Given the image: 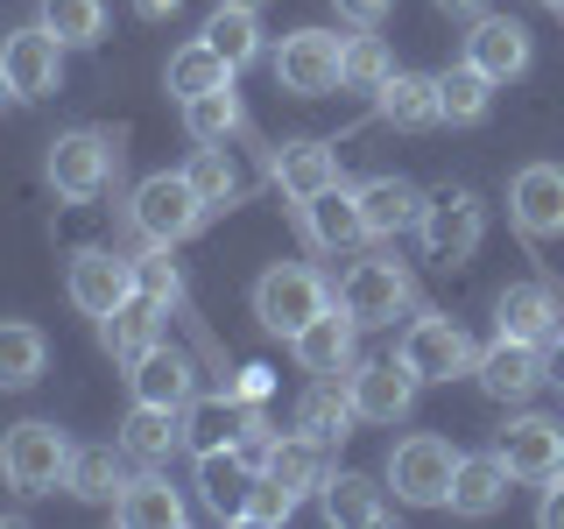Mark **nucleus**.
Segmentation results:
<instances>
[{
  "label": "nucleus",
  "mask_w": 564,
  "mask_h": 529,
  "mask_svg": "<svg viewBox=\"0 0 564 529\" xmlns=\"http://www.w3.org/2000/svg\"><path fill=\"white\" fill-rule=\"evenodd\" d=\"M70 438L57 431V423H43V417H29V423H14L8 438H0V481H8L14 494H57L70 481Z\"/></svg>",
  "instance_id": "nucleus-1"
},
{
  "label": "nucleus",
  "mask_w": 564,
  "mask_h": 529,
  "mask_svg": "<svg viewBox=\"0 0 564 529\" xmlns=\"http://www.w3.org/2000/svg\"><path fill=\"white\" fill-rule=\"evenodd\" d=\"M205 198L191 191V176L184 170H155V176H141L134 184V198H128V219H134V234L141 240H155V247H176V240H191L205 226Z\"/></svg>",
  "instance_id": "nucleus-2"
},
{
  "label": "nucleus",
  "mask_w": 564,
  "mask_h": 529,
  "mask_svg": "<svg viewBox=\"0 0 564 529\" xmlns=\"http://www.w3.org/2000/svg\"><path fill=\"white\" fill-rule=\"evenodd\" d=\"M43 176H50V191H57V198L93 205L99 191L120 176V141H113V134H99V128H70V134L50 141Z\"/></svg>",
  "instance_id": "nucleus-3"
},
{
  "label": "nucleus",
  "mask_w": 564,
  "mask_h": 529,
  "mask_svg": "<svg viewBox=\"0 0 564 529\" xmlns=\"http://www.w3.org/2000/svg\"><path fill=\"white\" fill-rule=\"evenodd\" d=\"M317 311H332V290H325V276H317V269H304V261H275V269H261V282H254V317L269 332L296 339Z\"/></svg>",
  "instance_id": "nucleus-4"
},
{
  "label": "nucleus",
  "mask_w": 564,
  "mask_h": 529,
  "mask_svg": "<svg viewBox=\"0 0 564 529\" xmlns=\"http://www.w3.org/2000/svg\"><path fill=\"white\" fill-rule=\"evenodd\" d=\"M452 473H458V452L437 431H416L388 452V487L410 508H452Z\"/></svg>",
  "instance_id": "nucleus-5"
},
{
  "label": "nucleus",
  "mask_w": 564,
  "mask_h": 529,
  "mask_svg": "<svg viewBox=\"0 0 564 529\" xmlns=\"http://www.w3.org/2000/svg\"><path fill=\"white\" fill-rule=\"evenodd\" d=\"M416 234H423V255L437 261V269H458V261H473L480 255V240H487V212L473 191H437V198H423V219H416Z\"/></svg>",
  "instance_id": "nucleus-6"
},
{
  "label": "nucleus",
  "mask_w": 564,
  "mask_h": 529,
  "mask_svg": "<svg viewBox=\"0 0 564 529\" xmlns=\"http://www.w3.org/2000/svg\"><path fill=\"white\" fill-rule=\"evenodd\" d=\"M339 304L352 311V325H360V332H375V325H395V317L416 304V282H410L402 261L375 255V261H352V269H346Z\"/></svg>",
  "instance_id": "nucleus-7"
},
{
  "label": "nucleus",
  "mask_w": 564,
  "mask_h": 529,
  "mask_svg": "<svg viewBox=\"0 0 564 529\" xmlns=\"http://www.w3.org/2000/svg\"><path fill=\"white\" fill-rule=\"evenodd\" d=\"M339 50H346V35H332V29H296V35H282V50H275V85L290 99H325V93H339Z\"/></svg>",
  "instance_id": "nucleus-8"
},
{
  "label": "nucleus",
  "mask_w": 564,
  "mask_h": 529,
  "mask_svg": "<svg viewBox=\"0 0 564 529\" xmlns=\"http://www.w3.org/2000/svg\"><path fill=\"white\" fill-rule=\"evenodd\" d=\"M395 360L410 367L416 381H458V375H473V360H480V353H473V339L452 325V317L431 311V317H416V325L402 332Z\"/></svg>",
  "instance_id": "nucleus-9"
},
{
  "label": "nucleus",
  "mask_w": 564,
  "mask_h": 529,
  "mask_svg": "<svg viewBox=\"0 0 564 529\" xmlns=\"http://www.w3.org/2000/svg\"><path fill=\"white\" fill-rule=\"evenodd\" d=\"M0 71H8L14 99H50L64 85V43L43 22H29V29H14L8 43H0Z\"/></svg>",
  "instance_id": "nucleus-10"
},
{
  "label": "nucleus",
  "mask_w": 564,
  "mask_h": 529,
  "mask_svg": "<svg viewBox=\"0 0 564 529\" xmlns=\"http://www.w3.org/2000/svg\"><path fill=\"white\" fill-rule=\"evenodd\" d=\"M473 375H480V388L494 402H529L543 381H551V353L536 339H501V332H494V346L473 360Z\"/></svg>",
  "instance_id": "nucleus-11"
},
{
  "label": "nucleus",
  "mask_w": 564,
  "mask_h": 529,
  "mask_svg": "<svg viewBox=\"0 0 564 529\" xmlns=\"http://www.w3.org/2000/svg\"><path fill=\"white\" fill-rule=\"evenodd\" d=\"M64 290H70V304H78L85 317H113L134 296V261L128 255H106V247H78V255H70Z\"/></svg>",
  "instance_id": "nucleus-12"
},
{
  "label": "nucleus",
  "mask_w": 564,
  "mask_h": 529,
  "mask_svg": "<svg viewBox=\"0 0 564 529\" xmlns=\"http://www.w3.org/2000/svg\"><path fill=\"white\" fill-rule=\"evenodd\" d=\"M508 219L529 240H564V163H522L508 184Z\"/></svg>",
  "instance_id": "nucleus-13"
},
{
  "label": "nucleus",
  "mask_w": 564,
  "mask_h": 529,
  "mask_svg": "<svg viewBox=\"0 0 564 529\" xmlns=\"http://www.w3.org/2000/svg\"><path fill=\"white\" fill-rule=\"evenodd\" d=\"M346 388H352V410H360V423H402L416 410V375L402 360H352L346 367Z\"/></svg>",
  "instance_id": "nucleus-14"
},
{
  "label": "nucleus",
  "mask_w": 564,
  "mask_h": 529,
  "mask_svg": "<svg viewBox=\"0 0 564 529\" xmlns=\"http://www.w3.org/2000/svg\"><path fill=\"white\" fill-rule=\"evenodd\" d=\"M494 452H501V466L516 473V481L543 487L551 473H564V423L557 417H516L494 438Z\"/></svg>",
  "instance_id": "nucleus-15"
},
{
  "label": "nucleus",
  "mask_w": 564,
  "mask_h": 529,
  "mask_svg": "<svg viewBox=\"0 0 564 529\" xmlns=\"http://www.w3.org/2000/svg\"><path fill=\"white\" fill-rule=\"evenodd\" d=\"M466 64L487 71L494 85H508V78H522V71L536 64V43H529V29L516 14H480L473 35H466Z\"/></svg>",
  "instance_id": "nucleus-16"
},
{
  "label": "nucleus",
  "mask_w": 564,
  "mask_h": 529,
  "mask_svg": "<svg viewBox=\"0 0 564 529\" xmlns=\"http://www.w3.org/2000/svg\"><path fill=\"white\" fill-rule=\"evenodd\" d=\"M290 353H296V367H304V375H346V367L360 360V325H352L346 304H332V311H317L311 325L296 332Z\"/></svg>",
  "instance_id": "nucleus-17"
},
{
  "label": "nucleus",
  "mask_w": 564,
  "mask_h": 529,
  "mask_svg": "<svg viewBox=\"0 0 564 529\" xmlns=\"http://www.w3.org/2000/svg\"><path fill=\"white\" fill-rule=\"evenodd\" d=\"M254 458H247L240 445H212L198 452V501H205V516H219V522H240V501H247V487H254Z\"/></svg>",
  "instance_id": "nucleus-18"
},
{
  "label": "nucleus",
  "mask_w": 564,
  "mask_h": 529,
  "mask_svg": "<svg viewBox=\"0 0 564 529\" xmlns=\"http://www.w3.org/2000/svg\"><path fill=\"white\" fill-rule=\"evenodd\" d=\"M128 381H134V402H163V410H184V402L198 396V367H191V353L163 346V339L128 367Z\"/></svg>",
  "instance_id": "nucleus-19"
},
{
  "label": "nucleus",
  "mask_w": 564,
  "mask_h": 529,
  "mask_svg": "<svg viewBox=\"0 0 564 529\" xmlns=\"http://www.w3.org/2000/svg\"><path fill=\"white\" fill-rule=\"evenodd\" d=\"M184 516H191L184 494H176L155 466L149 473H128V487L113 494V522L120 529H184Z\"/></svg>",
  "instance_id": "nucleus-20"
},
{
  "label": "nucleus",
  "mask_w": 564,
  "mask_h": 529,
  "mask_svg": "<svg viewBox=\"0 0 564 529\" xmlns=\"http://www.w3.org/2000/svg\"><path fill=\"white\" fill-rule=\"evenodd\" d=\"M557 317H564V304H557L551 282H508L501 304H494V332H501V339H536L543 346L557 332Z\"/></svg>",
  "instance_id": "nucleus-21"
},
{
  "label": "nucleus",
  "mask_w": 564,
  "mask_h": 529,
  "mask_svg": "<svg viewBox=\"0 0 564 529\" xmlns=\"http://www.w3.org/2000/svg\"><path fill=\"white\" fill-rule=\"evenodd\" d=\"M352 423H360V410H352V388L339 375H317L304 388V402H296V431L317 438V445H339V438H352Z\"/></svg>",
  "instance_id": "nucleus-22"
},
{
  "label": "nucleus",
  "mask_w": 564,
  "mask_h": 529,
  "mask_svg": "<svg viewBox=\"0 0 564 529\" xmlns=\"http://www.w3.org/2000/svg\"><path fill=\"white\" fill-rule=\"evenodd\" d=\"M99 339H106V353H113L120 367H134L141 353H149L155 339H163V304H155V296H128V304H120L113 317H99Z\"/></svg>",
  "instance_id": "nucleus-23"
},
{
  "label": "nucleus",
  "mask_w": 564,
  "mask_h": 529,
  "mask_svg": "<svg viewBox=\"0 0 564 529\" xmlns=\"http://www.w3.org/2000/svg\"><path fill=\"white\" fill-rule=\"evenodd\" d=\"M317 501H325V522H339V529H381L388 516H395L388 494L367 481V473H332Z\"/></svg>",
  "instance_id": "nucleus-24"
},
{
  "label": "nucleus",
  "mask_w": 564,
  "mask_h": 529,
  "mask_svg": "<svg viewBox=\"0 0 564 529\" xmlns=\"http://www.w3.org/2000/svg\"><path fill=\"white\" fill-rule=\"evenodd\" d=\"M176 445H184V410H163V402H134L128 423H120V452L141 458V466L170 458Z\"/></svg>",
  "instance_id": "nucleus-25"
},
{
  "label": "nucleus",
  "mask_w": 564,
  "mask_h": 529,
  "mask_svg": "<svg viewBox=\"0 0 564 529\" xmlns=\"http://www.w3.org/2000/svg\"><path fill=\"white\" fill-rule=\"evenodd\" d=\"M508 481H516V473L501 466V452L458 458V473H452V508H458V516H494V508L508 501Z\"/></svg>",
  "instance_id": "nucleus-26"
},
{
  "label": "nucleus",
  "mask_w": 564,
  "mask_h": 529,
  "mask_svg": "<svg viewBox=\"0 0 564 529\" xmlns=\"http://www.w3.org/2000/svg\"><path fill=\"white\" fill-rule=\"evenodd\" d=\"M352 198H360V212H367V234H402V226L423 219V191L410 184V176H367Z\"/></svg>",
  "instance_id": "nucleus-27"
},
{
  "label": "nucleus",
  "mask_w": 564,
  "mask_h": 529,
  "mask_svg": "<svg viewBox=\"0 0 564 529\" xmlns=\"http://www.w3.org/2000/svg\"><path fill=\"white\" fill-rule=\"evenodd\" d=\"M275 184L290 191L296 205H311L317 191L339 184V155H332L325 141H290V149H275Z\"/></svg>",
  "instance_id": "nucleus-28"
},
{
  "label": "nucleus",
  "mask_w": 564,
  "mask_h": 529,
  "mask_svg": "<svg viewBox=\"0 0 564 529\" xmlns=\"http://www.w3.org/2000/svg\"><path fill=\"white\" fill-rule=\"evenodd\" d=\"M375 114L388 128H431L437 120V78H423V71H388L381 93H375Z\"/></svg>",
  "instance_id": "nucleus-29"
},
{
  "label": "nucleus",
  "mask_w": 564,
  "mask_h": 529,
  "mask_svg": "<svg viewBox=\"0 0 564 529\" xmlns=\"http://www.w3.org/2000/svg\"><path fill=\"white\" fill-rule=\"evenodd\" d=\"M261 473H269V481H282L296 501H304V494H325V481H332L325 445H317V438H275L269 458H261Z\"/></svg>",
  "instance_id": "nucleus-30"
},
{
  "label": "nucleus",
  "mask_w": 564,
  "mask_h": 529,
  "mask_svg": "<svg viewBox=\"0 0 564 529\" xmlns=\"http://www.w3.org/2000/svg\"><path fill=\"white\" fill-rule=\"evenodd\" d=\"M247 431V402L240 396H191L184 402V445L212 452V445H240Z\"/></svg>",
  "instance_id": "nucleus-31"
},
{
  "label": "nucleus",
  "mask_w": 564,
  "mask_h": 529,
  "mask_svg": "<svg viewBox=\"0 0 564 529\" xmlns=\"http://www.w3.org/2000/svg\"><path fill=\"white\" fill-rule=\"evenodd\" d=\"M219 85H234V64H226L219 50L205 43V35H198V43H184V50L170 57V71H163V93H170L176 106L198 99V93H219Z\"/></svg>",
  "instance_id": "nucleus-32"
},
{
  "label": "nucleus",
  "mask_w": 564,
  "mask_h": 529,
  "mask_svg": "<svg viewBox=\"0 0 564 529\" xmlns=\"http://www.w3.org/2000/svg\"><path fill=\"white\" fill-rule=\"evenodd\" d=\"M304 219H311V240L317 247H360V240H375L367 234V212H360V198L352 191H317V198L304 205Z\"/></svg>",
  "instance_id": "nucleus-33"
},
{
  "label": "nucleus",
  "mask_w": 564,
  "mask_h": 529,
  "mask_svg": "<svg viewBox=\"0 0 564 529\" xmlns=\"http://www.w3.org/2000/svg\"><path fill=\"white\" fill-rule=\"evenodd\" d=\"M50 367V339L22 317H0V388H35Z\"/></svg>",
  "instance_id": "nucleus-34"
},
{
  "label": "nucleus",
  "mask_w": 564,
  "mask_h": 529,
  "mask_svg": "<svg viewBox=\"0 0 564 529\" xmlns=\"http://www.w3.org/2000/svg\"><path fill=\"white\" fill-rule=\"evenodd\" d=\"M494 106V78L473 64H452L445 78H437V120H452V128H473V120H487Z\"/></svg>",
  "instance_id": "nucleus-35"
},
{
  "label": "nucleus",
  "mask_w": 564,
  "mask_h": 529,
  "mask_svg": "<svg viewBox=\"0 0 564 529\" xmlns=\"http://www.w3.org/2000/svg\"><path fill=\"white\" fill-rule=\"evenodd\" d=\"M198 35H205V43L219 50L234 71H247V64L261 57V22H254V8H234V0H219V8H212V22H205Z\"/></svg>",
  "instance_id": "nucleus-36"
},
{
  "label": "nucleus",
  "mask_w": 564,
  "mask_h": 529,
  "mask_svg": "<svg viewBox=\"0 0 564 529\" xmlns=\"http://www.w3.org/2000/svg\"><path fill=\"white\" fill-rule=\"evenodd\" d=\"M120 487H128V473H120V452H113V445H78V452H70V481H64V494L113 508Z\"/></svg>",
  "instance_id": "nucleus-37"
},
{
  "label": "nucleus",
  "mask_w": 564,
  "mask_h": 529,
  "mask_svg": "<svg viewBox=\"0 0 564 529\" xmlns=\"http://www.w3.org/2000/svg\"><path fill=\"white\" fill-rule=\"evenodd\" d=\"M43 29L64 50H93L106 35V0H43Z\"/></svg>",
  "instance_id": "nucleus-38"
},
{
  "label": "nucleus",
  "mask_w": 564,
  "mask_h": 529,
  "mask_svg": "<svg viewBox=\"0 0 564 529\" xmlns=\"http://www.w3.org/2000/svg\"><path fill=\"white\" fill-rule=\"evenodd\" d=\"M191 176V191H198L205 205H234L240 198V170H234V155H226V141H198V155L184 163Z\"/></svg>",
  "instance_id": "nucleus-39"
},
{
  "label": "nucleus",
  "mask_w": 564,
  "mask_h": 529,
  "mask_svg": "<svg viewBox=\"0 0 564 529\" xmlns=\"http://www.w3.org/2000/svg\"><path fill=\"white\" fill-rule=\"evenodd\" d=\"M184 128H191V141H234L240 134V93L219 85V93L184 99Z\"/></svg>",
  "instance_id": "nucleus-40"
},
{
  "label": "nucleus",
  "mask_w": 564,
  "mask_h": 529,
  "mask_svg": "<svg viewBox=\"0 0 564 529\" xmlns=\"http://www.w3.org/2000/svg\"><path fill=\"white\" fill-rule=\"evenodd\" d=\"M388 50H381V35H346V50H339V85L346 93H381V78H388Z\"/></svg>",
  "instance_id": "nucleus-41"
},
{
  "label": "nucleus",
  "mask_w": 564,
  "mask_h": 529,
  "mask_svg": "<svg viewBox=\"0 0 564 529\" xmlns=\"http://www.w3.org/2000/svg\"><path fill=\"white\" fill-rule=\"evenodd\" d=\"M134 290H141V296H155L163 311L184 304V276H176L170 247H155V240H149V255H134Z\"/></svg>",
  "instance_id": "nucleus-42"
},
{
  "label": "nucleus",
  "mask_w": 564,
  "mask_h": 529,
  "mask_svg": "<svg viewBox=\"0 0 564 529\" xmlns=\"http://www.w3.org/2000/svg\"><path fill=\"white\" fill-rule=\"evenodd\" d=\"M290 508H296V494L282 481H269V473H254V487L240 501V522H290Z\"/></svg>",
  "instance_id": "nucleus-43"
},
{
  "label": "nucleus",
  "mask_w": 564,
  "mask_h": 529,
  "mask_svg": "<svg viewBox=\"0 0 564 529\" xmlns=\"http://www.w3.org/2000/svg\"><path fill=\"white\" fill-rule=\"evenodd\" d=\"M332 8H339L352 29H381L388 14H395V0H332Z\"/></svg>",
  "instance_id": "nucleus-44"
},
{
  "label": "nucleus",
  "mask_w": 564,
  "mask_h": 529,
  "mask_svg": "<svg viewBox=\"0 0 564 529\" xmlns=\"http://www.w3.org/2000/svg\"><path fill=\"white\" fill-rule=\"evenodd\" d=\"M543 529H564V473H551V481H543Z\"/></svg>",
  "instance_id": "nucleus-45"
},
{
  "label": "nucleus",
  "mask_w": 564,
  "mask_h": 529,
  "mask_svg": "<svg viewBox=\"0 0 564 529\" xmlns=\"http://www.w3.org/2000/svg\"><path fill=\"white\" fill-rule=\"evenodd\" d=\"M240 402H261L269 396V367H240V388H234Z\"/></svg>",
  "instance_id": "nucleus-46"
},
{
  "label": "nucleus",
  "mask_w": 564,
  "mask_h": 529,
  "mask_svg": "<svg viewBox=\"0 0 564 529\" xmlns=\"http://www.w3.org/2000/svg\"><path fill=\"white\" fill-rule=\"evenodd\" d=\"M176 8H184V0H134V14H141V22H170Z\"/></svg>",
  "instance_id": "nucleus-47"
},
{
  "label": "nucleus",
  "mask_w": 564,
  "mask_h": 529,
  "mask_svg": "<svg viewBox=\"0 0 564 529\" xmlns=\"http://www.w3.org/2000/svg\"><path fill=\"white\" fill-rule=\"evenodd\" d=\"M543 353H551V381H564V317H557L551 339H543Z\"/></svg>",
  "instance_id": "nucleus-48"
},
{
  "label": "nucleus",
  "mask_w": 564,
  "mask_h": 529,
  "mask_svg": "<svg viewBox=\"0 0 564 529\" xmlns=\"http://www.w3.org/2000/svg\"><path fill=\"white\" fill-rule=\"evenodd\" d=\"M437 8H445V14H480L487 0H437Z\"/></svg>",
  "instance_id": "nucleus-49"
},
{
  "label": "nucleus",
  "mask_w": 564,
  "mask_h": 529,
  "mask_svg": "<svg viewBox=\"0 0 564 529\" xmlns=\"http://www.w3.org/2000/svg\"><path fill=\"white\" fill-rule=\"evenodd\" d=\"M0 99H14V93H8V71H0Z\"/></svg>",
  "instance_id": "nucleus-50"
},
{
  "label": "nucleus",
  "mask_w": 564,
  "mask_h": 529,
  "mask_svg": "<svg viewBox=\"0 0 564 529\" xmlns=\"http://www.w3.org/2000/svg\"><path fill=\"white\" fill-rule=\"evenodd\" d=\"M234 8H261V0H234Z\"/></svg>",
  "instance_id": "nucleus-51"
},
{
  "label": "nucleus",
  "mask_w": 564,
  "mask_h": 529,
  "mask_svg": "<svg viewBox=\"0 0 564 529\" xmlns=\"http://www.w3.org/2000/svg\"><path fill=\"white\" fill-rule=\"evenodd\" d=\"M543 8H557V14H564V0H543Z\"/></svg>",
  "instance_id": "nucleus-52"
}]
</instances>
